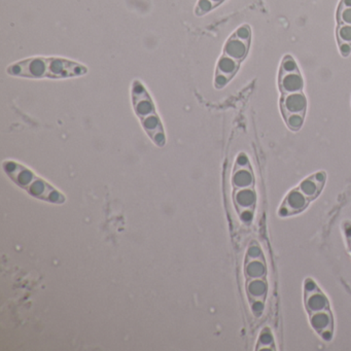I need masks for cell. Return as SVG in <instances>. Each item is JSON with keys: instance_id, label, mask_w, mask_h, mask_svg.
I'll return each instance as SVG.
<instances>
[{"instance_id": "cell-1", "label": "cell", "mask_w": 351, "mask_h": 351, "mask_svg": "<svg viewBox=\"0 0 351 351\" xmlns=\"http://www.w3.org/2000/svg\"><path fill=\"white\" fill-rule=\"evenodd\" d=\"M5 71L11 77L20 79L61 81L84 77L89 73V69L62 57L36 56L12 63Z\"/></svg>"}, {"instance_id": "cell-2", "label": "cell", "mask_w": 351, "mask_h": 351, "mask_svg": "<svg viewBox=\"0 0 351 351\" xmlns=\"http://www.w3.org/2000/svg\"><path fill=\"white\" fill-rule=\"evenodd\" d=\"M252 32L248 24L239 26L223 45L215 66L213 87L223 90L235 77L250 53Z\"/></svg>"}, {"instance_id": "cell-3", "label": "cell", "mask_w": 351, "mask_h": 351, "mask_svg": "<svg viewBox=\"0 0 351 351\" xmlns=\"http://www.w3.org/2000/svg\"><path fill=\"white\" fill-rule=\"evenodd\" d=\"M304 307L314 332L324 341L334 337L335 319L330 300L312 278L304 281Z\"/></svg>"}, {"instance_id": "cell-4", "label": "cell", "mask_w": 351, "mask_h": 351, "mask_svg": "<svg viewBox=\"0 0 351 351\" xmlns=\"http://www.w3.org/2000/svg\"><path fill=\"white\" fill-rule=\"evenodd\" d=\"M133 110L149 138L158 147L166 143L165 131L157 112L155 102L143 82L134 80L130 88Z\"/></svg>"}, {"instance_id": "cell-5", "label": "cell", "mask_w": 351, "mask_h": 351, "mask_svg": "<svg viewBox=\"0 0 351 351\" xmlns=\"http://www.w3.org/2000/svg\"><path fill=\"white\" fill-rule=\"evenodd\" d=\"M326 173L318 171L302 180L293 190L287 193L278 208L280 217H289L304 213L324 191Z\"/></svg>"}, {"instance_id": "cell-6", "label": "cell", "mask_w": 351, "mask_h": 351, "mask_svg": "<svg viewBox=\"0 0 351 351\" xmlns=\"http://www.w3.org/2000/svg\"><path fill=\"white\" fill-rule=\"evenodd\" d=\"M5 173L21 188L27 190L30 194L38 198L48 199L53 202L63 201L62 195L50 186L48 182L36 176L34 172L22 166L21 164L13 161L3 163Z\"/></svg>"}, {"instance_id": "cell-7", "label": "cell", "mask_w": 351, "mask_h": 351, "mask_svg": "<svg viewBox=\"0 0 351 351\" xmlns=\"http://www.w3.org/2000/svg\"><path fill=\"white\" fill-rule=\"evenodd\" d=\"M336 40L341 56L346 58L351 54V25L337 24Z\"/></svg>"}, {"instance_id": "cell-8", "label": "cell", "mask_w": 351, "mask_h": 351, "mask_svg": "<svg viewBox=\"0 0 351 351\" xmlns=\"http://www.w3.org/2000/svg\"><path fill=\"white\" fill-rule=\"evenodd\" d=\"M336 22L351 25V0H340L336 11Z\"/></svg>"}, {"instance_id": "cell-9", "label": "cell", "mask_w": 351, "mask_h": 351, "mask_svg": "<svg viewBox=\"0 0 351 351\" xmlns=\"http://www.w3.org/2000/svg\"><path fill=\"white\" fill-rule=\"evenodd\" d=\"M226 0H198L195 7V15L202 17L223 5Z\"/></svg>"}, {"instance_id": "cell-10", "label": "cell", "mask_w": 351, "mask_h": 351, "mask_svg": "<svg viewBox=\"0 0 351 351\" xmlns=\"http://www.w3.org/2000/svg\"><path fill=\"white\" fill-rule=\"evenodd\" d=\"M256 349H272V350H274L275 347L274 346V340H273V336L272 334H271L270 330H269V328H265L264 330H263L262 332H261L260 337H258V345H256Z\"/></svg>"}, {"instance_id": "cell-11", "label": "cell", "mask_w": 351, "mask_h": 351, "mask_svg": "<svg viewBox=\"0 0 351 351\" xmlns=\"http://www.w3.org/2000/svg\"><path fill=\"white\" fill-rule=\"evenodd\" d=\"M345 236H346L347 246H348L349 254L351 256V225L346 223L345 225Z\"/></svg>"}]
</instances>
